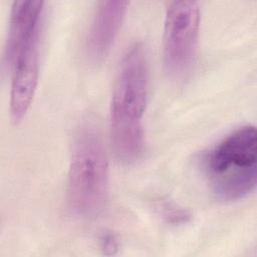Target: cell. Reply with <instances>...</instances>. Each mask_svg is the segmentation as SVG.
<instances>
[{
    "mask_svg": "<svg viewBox=\"0 0 257 257\" xmlns=\"http://www.w3.org/2000/svg\"><path fill=\"white\" fill-rule=\"evenodd\" d=\"M149 95V64L144 46L134 44L121 59L110 101V142L115 159L131 164L145 148L143 118Z\"/></svg>",
    "mask_w": 257,
    "mask_h": 257,
    "instance_id": "6da1fadb",
    "label": "cell"
},
{
    "mask_svg": "<svg viewBox=\"0 0 257 257\" xmlns=\"http://www.w3.org/2000/svg\"><path fill=\"white\" fill-rule=\"evenodd\" d=\"M43 5L42 1H15L10 11L5 61L10 72L9 114L14 124L27 114L38 83Z\"/></svg>",
    "mask_w": 257,
    "mask_h": 257,
    "instance_id": "7a4b0ae2",
    "label": "cell"
},
{
    "mask_svg": "<svg viewBox=\"0 0 257 257\" xmlns=\"http://www.w3.org/2000/svg\"><path fill=\"white\" fill-rule=\"evenodd\" d=\"M108 160L98 128L83 122L77 128L67 176V201L78 217L91 218L105 206L108 196Z\"/></svg>",
    "mask_w": 257,
    "mask_h": 257,
    "instance_id": "3957f363",
    "label": "cell"
},
{
    "mask_svg": "<svg viewBox=\"0 0 257 257\" xmlns=\"http://www.w3.org/2000/svg\"><path fill=\"white\" fill-rule=\"evenodd\" d=\"M203 171L210 189L223 201H237L255 190L257 135L253 125L229 134L204 157Z\"/></svg>",
    "mask_w": 257,
    "mask_h": 257,
    "instance_id": "277c9868",
    "label": "cell"
},
{
    "mask_svg": "<svg viewBox=\"0 0 257 257\" xmlns=\"http://www.w3.org/2000/svg\"><path fill=\"white\" fill-rule=\"evenodd\" d=\"M200 19V7L195 1H173L166 9L163 59L172 78L185 77L195 63Z\"/></svg>",
    "mask_w": 257,
    "mask_h": 257,
    "instance_id": "5b68a950",
    "label": "cell"
},
{
    "mask_svg": "<svg viewBox=\"0 0 257 257\" xmlns=\"http://www.w3.org/2000/svg\"><path fill=\"white\" fill-rule=\"evenodd\" d=\"M127 1H101L94 11L87 37L86 55L92 63L102 61L109 53L125 17Z\"/></svg>",
    "mask_w": 257,
    "mask_h": 257,
    "instance_id": "8992f818",
    "label": "cell"
},
{
    "mask_svg": "<svg viewBox=\"0 0 257 257\" xmlns=\"http://www.w3.org/2000/svg\"><path fill=\"white\" fill-rule=\"evenodd\" d=\"M164 216L168 218L170 221L178 222V221H185L188 215L186 212L182 211L181 209H178L176 207H172L168 204L164 206Z\"/></svg>",
    "mask_w": 257,
    "mask_h": 257,
    "instance_id": "52a82bcc",
    "label": "cell"
},
{
    "mask_svg": "<svg viewBox=\"0 0 257 257\" xmlns=\"http://www.w3.org/2000/svg\"><path fill=\"white\" fill-rule=\"evenodd\" d=\"M100 244H101V249H103L105 252L109 251V254H112L113 251L117 249L116 240L114 236L110 234L103 235L100 239Z\"/></svg>",
    "mask_w": 257,
    "mask_h": 257,
    "instance_id": "ba28073f",
    "label": "cell"
}]
</instances>
